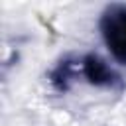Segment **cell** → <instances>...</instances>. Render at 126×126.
Returning <instances> with one entry per match:
<instances>
[{
	"label": "cell",
	"mask_w": 126,
	"mask_h": 126,
	"mask_svg": "<svg viewBox=\"0 0 126 126\" xmlns=\"http://www.w3.org/2000/svg\"><path fill=\"white\" fill-rule=\"evenodd\" d=\"M106 35H108V43H112V49L122 59H126V14L124 12L118 18L110 20V28Z\"/></svg>",
	"instance_id": "1"
}]
</instances>
